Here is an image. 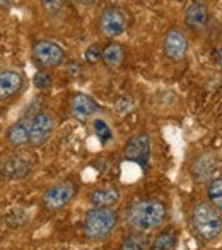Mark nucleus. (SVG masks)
Here are the masks:
<instances>
[{"label":"nucleus","mask_w":222,"mask_h":250,"mask_svg":"<svg viewBox=\"0 0 222 250\" xmlns=\"http://www.w3.org/2000/svg\"><path fill=\"white\" fill-rule=\"evenodd\" d=\"M166 206L156 199H146L137 201L127 211V225L133 231L149 233L154 229H159L166 223Z\"/></svg>","instance_id":"1"},{"label":"nucleus","mask_w":222,"mask_h":250,"mask_svg":"<svg viewBox=\"0 0 222 250\" xmlns=\"http://www.w3.org/2000/svg\"><path fill=\"white\" fill-rule=\"evenodd\" d=\"M191 226L200 240L210 243L222 235V216L210 202H197L191 209Z\"/></svg>","instance_id":"2"},{"label":"nucleus","mask_w":222,"mask_h":250,"mask_svg":"<svg viewBox=\"0 0 222 250\" xmlns=\"http://www.w3.org/2000/svg\"><path fill=\"white\" fill-rule=\"evenodd\" d=\"M118 221V212L113 208H92L84 218V235L91 240H104L115 231Z\"/></svg>","instance_id":"3"},{"label":"nucleus","mask_w":222,"mask_h":250,"mask_svg":"<svg viewBox=\"0 0 222 250\" xmlns=\"http://www.w3.org/2000/svg\"><path fill=\"white\" fill-rule=\"evenodd\" d=\"M129 12L122 7L111 5L106 7L99 14L97 19V29H99L101 36H104L106 40H116L122 35H125V31L129 29Z\"/></svg>","instance_id":"4"},{"label":"nucleus","mask_w":222,"mask_h":250,"mask_svg":"<svg viewBox=\"0 0 222 250\" xmlns=\"http://www.w3.org/2000/svg\"><path fill=\"white\" fill-rule=\"evenodd\" d=\"M33 59L41 69H58L65 63V50L52 40H38L31 48Z\"/></svg>","instance_id":"5"},{"label":"nucleus","mask_w":222,"mask_h":250,"mask_svg":"<svg viewBox=\"0 0 222 250\" xmlns=\"http://www.w3.org/2000/svg\"><path fill=\"white\" fill-rule=\"evenodd\" d=\"M77 187L72 184V182L65 180L60 182V184H55L53 187H50L48 190L43 195V208L50 212H55L63 209L74 197H75Z\"/></svg>","instance_id":"6"},{"label":"nucleus","mask_w":222,"mask_h":250,"mask_svg":"<svg viewBox=\"0 0 222 250\" xmlns=\"http://www.w3.org/2000/svg\"><path fill=\"white\" fill-rule=\"evenodd\" d=\"M188 50H190V42H188V36L183 29L171 28L164 35L163 52L167 60H171V62H181V60L186 59Z\"/></svg>","instance_id":"7"},{"label":"nucleus","mask_w":222,"mask_h":250,"mask_svg":"<svg viewBox=\"0 0 222 250\" xmlns=\"http://www.w3.org/2000/svg\"><path fill=\"white\" fill-rule=\"evenodd\" d=\"M123 156L127 161H132L140 167H147L150 160V137L149 134L140 132L129 139L123 147Z\"/></svg>","instance_id":"8"},{"label":"nucleus","mask_w":222,"mask_h":250,"mask_svg":"<svg viewBox=\"0 0 222 250\" xmlns=\"http://www.w3.org/2000/svg\"><path fill=\"white\" fill-rule=\"evenodd\" d=\"M55 130V117L50 111H38L31 118V136L29 144L31 146H43L50 141Z\"/></svg>","instance_id":"9"},{"label":"nucleus","mask_w":222,"mask_h":250,"mask_svg":"<svg viewBox=\"0 0 222 250\" xmlns=\"http://www.w3.org/2000/svg\"><path fill=\"white\" fill-rule=\"evenodd\" d=\"M26 84L24 74L21 70L7 69L0 72V101H7L22 91Z\"/></svg>","instance_id":"10"},{"label":"nucleus","mask_w":222,"mask_h":250,"mask_svg":"<svg viewBox=\"0 0 222 250\" xmlns=\"http://www.w3.org/2000/svg\"><path fill=\"white\" fill-rule=\"evenodd\" d=\"M70 113H72V117L77 118L79 122H87L99 113V104H97L91 96L79 93L72 98Z\"/></svg>","instance_id":"11"},{"label":"nucleus","mask_w":222,"mask_h":250,"mask_svg":"<svg viewBox=\"0 0 222 250\" xmlns=\"http://www.w3.org/2000/svg\"><path fill=\"white\" fill-rule=\"evenodd\" d=\"M208 7L202 2H191L185 11V24L193 31H200L208 21Z\"/></svg>","instance_id":"12"},{"label":"nucleus","mask_w":222,"mask_h":250,"mask_svg":"<svg viewBox=\"0 0 222 250\" xmlns=\"http://www.w3.org/2000/svg\"><path fill=\"white\" fill-rule=\"evenodd\" d=\"M120 197H122L120 188L115 185H108L91 192L89 201L94 208H113L120 202Z\"/></svg>","instance_id":"13"},{"label":"nucleus","mask_w":222,"mask_h":250,"mask_svg":"<svg viewBox=\"0 0 222 250\" xmlns=\"http://www.w3.org/2000/svg\"><path fill=\"white\" fill-rule=\"evenodd\" d=\"M29 136H31V118H22L9 127L7 143L14 147H22L29 144Z\"/></svg>","instance_id":"14"},{"label":"nucleus","mask_w":222,"mask_h":250,"mask_svg":"<svg viewBox=\"0 0 222 250\" xmlns=\"http://www.w3.org/2000/svg\"><path fill=\"white\" fill-rule=\"evenodd\" d=\"M215 170V160L210 153H202L200 156L195 158L193 161V177L197 178V182H208V180H214L212 175H214Z\"/></svg>","instance_id":"15"},{"label":"nucleus","mask_w":222,"mask_h":250,"mask_svg":"<svg viewBox=\"0 0 222 250\" xmlns=\"http://www.w3.org/2000/svg\"><path fill=\"white\" fill-rule=\"evenodd\" d=\"M125 57H127L125 48H123L120 43L111 42V43H108L106 46H103V59H101V62L110 70H116L123 65Z\"/></svg>","instance_id":"16"},{"label":"nucleus","mask_w":222,"mask_h":250,"mask_svg":"<svg viewBox=\"0 0 222 250\" xmlns=\"http://www.w3.org/2000/svg\"><path fill=\"white\" fill-rule=\"evenodd\" d=\"M4 175L7 178H11V180H16V178H22V177H26L28 175V171H29V163L24 160L22 156H12V158H9L7 161H5V165H4Z\"/></svg>","instance_id":"17"},{"label":"nucleus","mask_w":222,"mask_h":250,"mask_svg":"<svg viewBox=\"0 0 222 250\" xmlns=\"http://www.w3.org/2000/svg\"><path fill=\"white\" fill-rule=\"evenodd\" d=\"M149 238L146 233L133 231L129 236H125L122 242V250H147L149 249Z\"/></svg>","instance_id":"18"},{"label":"nucleus","mask_w":222,"mask_h":250,"mask_svg":"<svg viewBox=\"0 0 222 250\" xmlns=\"http://www.w3.org/2000/svg\"><path fill=\"white\" fill-rule=\"evenodd\" d=\"M207 199L222 216V178H214L207 187Z\"/></svg>","instance_id":"19"},{"label":"nucleus","mask_w":222,"mask_h":250,"mask_svg":"<svg viewBox=\"0 0 222 250\" xmlns=\"http://www.w3.org/2000/svg\"><path fill=\"white\" fill-rule=\"evenodd\" d=\"M176 243H178V238H176V235H174V231L167 229V231H163L156 236L152 245L156 250H174L176 249Z\"/></svg>","instance_id":"20"},{"label":"nucleus","mask_w":222,"mask_h":250,"mask_svg":"<svg viewBox=\"0 0 222 250\" xmlns=\"http://www.w3.org/2000/svg\"><path fill=\"white\" fill-rule=\"evenodd\" d=\"M92 129H94V134L99 137L103 144H106L108 141L113 137V132H111L110 125H108L104 120H101V118H96V120L92 122Z\"/></svg>","instance_id":"21"},{"label":"nucleus","mask_w":222,"mask_h":250,"mask_svg":"<svg viewBox=\"0 0 222 250\" xmlns=\"http://www.w3.org/2000/svg\"><path fill=\"white\" fill-rule=\"evenodd\" d=\"M33 84H35L36 89L39 91H48L50 87L53 86V77L48 70H39V72L35 74L33 77Z\"/></svg>","instance_id":"22"},{"label":"nucleus","mask_w":222,"mask_h":250,"mask_svg":"<svg viewBox=\"0 0 222 250\" xmlns=\"http://www.w3.org/2000/svg\"><path fill=\"white\" fill-rule=\"evenodd\" d=\"M65 2L67 0H39V5L48 14H58L65 7Z\"/></svg>","instance_id":"23"},{"label":"nucleus","mask_w":222,"mask_h":250,"mask_svg":"<svg viewBox=\"0 0 222 250\" xmlns=\"http://www.w3.org/2000/svg\"><path fill=\"white\" fill-rule=\"evenodd\" d=\"M84 57H86V62L97 63L101 59H103V46H99L97 43H92V45H91L89 48L86 50Z\"/></svg>","instance_id":"24"},{"label":"nucleus","mask_w":222,"mask_h":250,"mask_svg":"<svg viewBox=\"0 0 222 250\" xmlns=\"http://www.w3.org/2000/svg\"><path fill=\"white\" fill-rule=\"evenodd\" d=\"M69 74H70V76H80V74H82V70H80V67L77 65V63H74V67L69 65Z\"/></svg>","instance_id":"25"},{"label":"nucleus","mask_w":222,"mask_h":250,"mask_svg":"<svg viewBox=\"0 0 222 250\" xmlns=\"http://www.w3.org/2000/svg\"><path fill=\"white\" fill-rule=\"evenodd\" d=\"M215 62H217L219 69H222V46L217 50V55H215Z\"/></svg>","instance_id":"26"},{"label":"nucleus","mask_w":222,"mask_h":250,"mask_svg":"<svg viewBox=\"0 0 222 250\" xmlns=\"http://www.w3.org/2000/svg\"><path fill=\"white\" fill-rule=\"evenodd\" d=\"M75 2L80 5H94L96 4V0H75Z\"/></svg>","instance_id":"27"},{"label":"nucleus","mask_w":222,"mask_h":250,"mask_svg":"<svg viewBox=\"0 0 222 250\" xmlns=\"http://www.w3.org/2000/svg\"><path fill=\"white\" fill-rule=\"evenodd\" d=\"M11 0H0V7H7Z\"/></svg>","instance_id":"28"},{"label":"nucleus","mask_w":222,"mask_h":250,"mask_svg":"<svg viewBox=\"0 0 222 250\" xmlns=\"http://www.w3.org/2000/svg\"><path fill=\"white\" fill-rule=\"evenodd\" d=\"M221 124H222V113H221Z\"/></svg>","instance_id":"29"},{"label":"nucleus","mask_w":222,"mask_h":250,"mask_svg":"<svg viewBox=\"0 0 222 250\" xmlns=\"http://www.w3.org/2000/svg\"><path fill=\"white\" fill-rule=\"evenodd\" d=\"M152 250H156V249H152Z\"/></svg>","instance_id":"30"}]
</instances>
